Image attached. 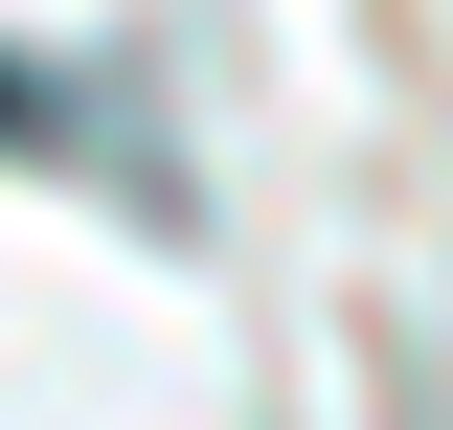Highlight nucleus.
<instances>
[{
    "label": "nucleus",
    "instance_id": "obj_1",
    "mask_svg": "<svg viewBox=\"0 0 453 430\" xmlns=\"http://www.w3.org/2000/svg\"><path fill=\"white\" fill-rule=\"evenodd\" d=\"M46 136H68V91H46V68H0V159H46Z\"/></svg>",
    "mask_w": 453,
    "mask_h": 430
}]
</instances>
